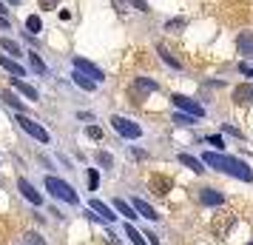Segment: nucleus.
Here are the masks:
<instances>
[{
  "label": "nucleus",
  "instance_id": "obj_1",
  "mask_svg": "<svg viewBox=\"0 0 253 245\" xmlns=\"http://www.w3.org/2000/svg\"><path fill=\"white\" fill-rule=\"evenodd\" d=\"M202 165L216 168V171H222V174L236 177V180H242V183H251L253 180V168L248 163H242V160H236V157H225V154H219V151H205Z\"/></svg>",
  "mask_w": 253,
  "mask_h": 245
},
{
  "label": "nucleus",
  "instance_id": "obj_2",
  "mask_svg": "<svg viewBox=\"0 0 253 245\" xmlns=\"http://www.w3.org/2000/svg\"><path fill=\"white\" fill-rule=\"evenodd\" d=\"M46 191L51 194V197L63 199V202H71V205H77L80 202V197H77V191L66 183V180H60V177H48L46 174Z\"/></svg>",
  "mask_w": 253,
  "mask_h": 245
},
{
  "label": "nucleus",
  "instance_id": "obj_3",
  "mask_svg": "<svg viewBox=\"0 0 253 245\" xmlns=\"http://www.w3.org/2000/svg\"><path fill=\"white\" fill-rule=\"evenodd\" d=\"M111 129L120 134V137H126V140H139L142 137V129H139V123L134 120H128V117H111Z\"/></svg>",
  "mask_w": 253,
  "mask_h": 245
},
{
  "label": "nucleus",
  "instance_id": "obj_4",
  "mask_svg": "<svg viewBox=\"0 0 253 245\" xmlns=\"http://www.w3.org/2000/svg\"><path fill=\"white\" fill-rule=\"evenodd\" d=\"M233 222H236V217H233L230 211H219L216 217L211 220V234H213L216 240H225L230 234V228H233Z\"/></svg>",
  "mask_w": 253,
  "mask_h": 245
},
{
  "label": "nucleus",
  "instance_id": "obj_5",
  "mask_svg": "<svg viewBox=\"0 0 253 245\" xmlns=\"http://www.w3.org/2000/svg\"><path fill=\"white\" fill-rule=\"evenodd\" d=\"M17 123H20V129H23L26 134H29V137H35L37 143H51V134H48V131L43 129V126H40L37 120H32V117L20 114V117H17Z\"/></svg>",
  "mask_w": 253,
  "mask_h": 245
},
{
  "label": "nucleus",
  "instance_id": "obj_6",
  "mask_svg": "<svg viewBox=\"0 0 253 245\" xmlns=\"http://www.w3.org/2000/svg\"><path fill=\"white\" fill-rule=\"evenodd\" d=\"M171 103L182 111V114H191V117H196V120H202L205 117V108L196 103V100H191V97H185V94H173L171 97Z\"/></svg>",
  "mask_w": 253,
  "mask_h": 245
},
{
  "label": "nucleus",
  "instance_id": "obj_7",
  "mask_svg": "<svg viewBox=\"0 0 253 245\" xmlns=\"http://www.w3.org/2000/svg\"><path fill=\"white\" fill-rule=\"evenodd\" d=\"M74 69H77V71H83L85 77H91L94 83H103V80H105L103 69H100V66H94L91 60H85V57H74Z\"/></svg>",
  "mask_w": 253,
  "mask_h": 245
},
{
  "label": "nucleus",
  "instance_id": "obj_8",
  "mask_svg": "<svg viewBox=\"0 0 253 245\" xmlns=\"http://www.w3.org/2000/svg\"><path fill=\"white\" fill-rule=\"evenodd\" d=\"M160 86L154 80H148V77H137L134 80V86H131V97H134V103H139V100H145V94H151V92H157Z\"/></svg>",
  "mask_w": 253,
  "mask_h": 245
},
{
  "label": "nucleus",
  "instance_id": "obj_9",
  "mask_svg": "<svg viewBox=\"0 0 253 245\" xmlns=\"http://www.w3.org/2000/svg\"><path fill=\"white\" fill-rule=\"evenodd\" d=\"M171 177H162V174H154L148 180V188H151V194L154 197H168V191H171Z\"/></svg>",
  "mask_w": 253,
  "mask_h": 245
},
{
  "label": "nucleus",
  "instance_id": "obj_10",
  "mask_svg": "<svg viewBox=\"0 0 253 245\" xmlns=\"http://www.w3.org/2000/svg\"><path fill=\"white\" fill-rule=\"evenodd\" d=\"M233 103L236 105H253V83H239L233 89Z\"/></svg>",
  "mask_w": 253,
  "mask_h": 245
},
{
  "label": "nucleus",
  "instance_id": "obj_11",
  "mask_svg": "<svg viewBox=\"0 0 253 245\" xmlns=\"http://www.w3.org/2000/svg\"><path fill=\"white\" fill-rule=\"evenodd\" d=\"M17 188H20V194H23V197L29 199L32 205H43V197H40V191H37V188L32 186L29 180H23V177H20V180H17Z\"/></svg>",
  "mask_w": 253,
  "mask_h": 245
},
{
  "label": "nucleus",
  "instance_id": "obj_12",
  "mask_svg": "<svg viewBox=\"0 0 253 245\" xmlns=\"http://www.w3.org/2000/svg\"><path fill=\"white\" fill-rule=\"evenodd\" d=\"M236 51L248 60L253 57V32H239V37H236Z\"/></svg>",
  "mask_w": 253,
  "mask_h": 245
},
{
  "label": "nucleus",
  "instance_id": "obj_13",
  "mask_svg": "<svg viewBox=\"0 0 253 245\" xmlns=\"http://www.w3.org/2000/svg\"><path fill=\"white\" fill-rule=\"evenodd\" d=\"M12 89H14V92H20L26 100H32V103H37V100H40L37 89H32V86H29V83H23L20 77H12Z\"/></svg>",
  "mask_w": 253,
  "mask_h": 245
},
{
  "label": "nucleus",
  "instance_id": "obj_14",
  "mask_svg": "<svg viewBox=\"0 0 253 245\" xmlns=\"http://www.w3.org/2000/svg\"><path fill=\"white\" fill-rule=\"evenodd\" d=\"M199 202H205V205H225V194H219L213 188H202L199 191Z\"/></svg>",
  "mask_w": 253,
  "mask_h": 245
},
{
  "label": "nucleus",
  "instance_id": "obj_15",
  "mask_svg": "<svg viewBox=\"0 0 253 245\" xmlns=\"http://www.w3.org/2000/svg\"><path fill=\"white\" fill-rule=\"evenodd\" d=\"M131 205H134V211H137L139 217H145V220H151V222H157V220H160V214H157V211L151 208V205L145 202V199H139V197H137L134 202H131Z\"/></svg>",
  "mask_w": 253,
  "mask_h": 245
},
{
  "label": "nucleus",
  "instance_id": "obj_16",
  "mask_svg": "<svg viewBox=\"0 0 253 245\" xmlns=\"http://www.w3.org/2000/svg\"><path fill=\"white\" fill-rule=\"evenodd\" d=\"M71 80L77 83V86H80L83 92H94V89L100 86V83H94L91 77H85V74H83V71H77V69H74V74H71Z\"/></svg>",
  "mask_w": 253,
  "mask_h": 245
},
{
  "label": "nucleus",
  "instance_id": "obj_17",
  "mask_svg": "<svg viewBox=\"0 0 253 245\" xmlns=\"http://www.w3.org/2000/svg\"><path fill=\"white\" fill-rule=\"evenodd\" d=\"M0 66H3V69L9 71V74H14V77H23V74H26V69L20 66V63H17V60L3 57V54H0Z\"/></svg>",
  "mask_w": 253,
  "mask_h": 245
},
{
  "label": "nucleus",
  "instance_id": "obj_18",
  "mask_svg": "<svg viewBox=\"0 0 253 245\" xmlns=\"http://www.w3.org/2000/svg\"><path fill=\"white\" fill-rule=\"evenodd\" d=\"M179 163L185 165V168H191V171H196V174H202L205 171V165H202V160H196V157H191V154H179Z\"/></svg>",
  "mask_w": 253,
  "mask_h": 245
},
{
  "label": "nucleus",
  "instance_id": "obj_19",
  "mask_svg": "<svg viewBox=\"0 0 253 245\" xmlns=\"http://www.w3.org/2000/svg\"><path fill=\"white\" fill-rule=\"evenodd\" d=\"M91 211H97L103 220H108V222H114L117 220V214H111V208L105 205V202H100V199H91Z\"/></svg>",
  "mask_w": 253,
  "mask_h": 245
},
{
  "label": "nucleus",
  "instance_id": "obj_20",
  "mask_svg": "<svg viewBox=\"0 0 253 245\" xmlns=\"http://www.w3.org/2000/svg\"><path fill=\"white\" fill-rule=\"evenodd\" d=\"M114 205H117V211H120L126 220H137V217H139L137 211H134V205H131V202H126V199H117Z\"/></svg>",
  "mask_w": 253,
  "mask_h": 245
},
{
  "label": "nucleus",
  "instance_id": "obj_21",
  "mask_svg": "<svg viewBox=\"0 0 253 245\" xmlns=\"http://www.w3.org/2000/svg\"><path fill=\"white\" fill-rule=\"evenodd\" d=\"M29 66H32V69L40 74V77H46V74H48L46 63H43V60H40V54H35V51H29Z\"/></svg>",
  "mask_w": 253,
  "mask_h": 245
},
{
  "label": "nucleus",
  "instance_id": "obj_22",
  "mask_svg": "<svg viewBox=\"0 0 253 245\" xmlns=\"http://www.w3.org/2000/svg\"><path fill=\"white\" fill-rule=\"evenodd\" d=\"M0 46H3V51H9L12 57H23V51H20V46L14 43L12 37H0Z\"/></svg>",
  "mask_w": 253,
  "mask_h": 245
},
{
  "label": "nucleus",
  "instance_id": "obj_23",
  "mask_svg": "<svg viewBox=\"0 0 253 245\" xmlns=\"http://www.w3.org/2000/svg\"><path fill=\"white\" fill-rule=\"evenodd\" d=\"M157 54H160V57L165 60V63H168V66H171V69H176V71L182 69V63H179V60L173 57L171 51H165V49H162V46H157Z\"/></svg>",
  "mask_w": 253,
  "mask_h": 245
},
{
  "label": "nucleus",
  "instance_id": "obj_24",
  "mask_svg": "<svg viewBox=\"0 0 253 245\" xmlns=\"http://www.w3.org/2000/svg\"><path fill=\"white\" fill-rule=\"evenodd\" d=\"M126 234H128V240L134 245H148V240H145V234H139L134 225H126Z\"/></svg>",
  "mask_w": 253,
  "mask_h": 245
},
{
  "label": "nucleus",
  "instance_id": "obj_25",
  "mask_svg": "<svg viewBox=\"0 0 253 245\" xmlns=\"http://www.w3.org/2000/svg\"><path fill=\"white\" fill-rule=\"evenodd\" d=\"M26 29H29V35H37V32L43 29L40 17H37V14H29V17H26Z\"/></svg>",
  "mask_w": 253,
  "mask_h": 245
},
{
  "label": "nucleus",
  "instance_id": "obj_26",
  "mask_svg": "<svg viewBox=\"0 0 253 245\" xmlns=\"http://www.w3.org/2000/svg\"><path fill=\"white\" fill-rule=\"evenodd\" d=\"M0 100H6V103L12 105V108H17V111H23V103H20V100H17V97H14L12 92H3V94H0Z\"/></svg>",
  "mask_w": 253,
  "mask_h": 245
},
{
  "label": "nucleus",
  "instance_id": "obj_27",
  "mask_svg": "<svg viewBox=\"0 0 253 245\" xmlns=\"http://www.w3.org/2000/svg\"><path fill=\"white\" fill-rule=\"evenodd\" d=\"M173 123H176V126H194V123H196V117L182 114V111H179V114H173Z\"/></svg>",
  "mask_w": 253,
  "mask_h": 245
},
{
  "label": "nucleus",
  "instance_id": "obj_28",
  "mask_svg": "<svg viewBox=\"0 0 253 245\" xmlns=\"http://www.w3.org/2000/svg\"><path fill=\"white\" fill-rule=\"evenodd\" d=\"M97 163L103 165V168H111V165H114V157H111V154H105V151H100V154H97Z\"/></svg>",
  "mask_w": 253,
  "mask_h": 245
},
{
  "label": "nucleus",
  "instance_id": "obj_29",
  "mask_svg": "<svg viewBox=\"0 0 253 245\" xmlns=\"http://www.w3.org/2000/svg\"><path fill=\"white\" fill-rule=\"evenodd\" d=\"M97 186H100V174H97V168H88V188L97 191Z\"/></svg>",
  "mask_w": 253,
  "mask_h": 245
},
{
  "label": "nucleus",
  "instance_id": "obj_30",
  "mask_svg": "<svg viewBox=\"0 0 253 245\" xmlns=\"http://www.w3.org/2000/svg\"><path fill=\"white\" fill-rule=\"evenodd\" d=\"M26 245H46V243H43V240H40V234L29 231V234H26Z\"/></svg>",
  "mask_w": 253,
  "mask_h": 245
},
{
  "label": "nucleus",
  "instance_id": "obj_31",
  "mask_svg": "<svg viewBox=\"0 0 253 245\" xmlns=\"http://www.w3.org/2000/svg\"><path fill=\"white\" fill-rule=\"evenodd\" d=\"M185 26V17H173V20H168V23H165V29H168V32H173V29H182Z\"/></svg>",
  "mask_w": 253,
  "mask_h": 245
},
{
  "label": "nucleus",
  "instance_id": "obj_32",
  "mask_svg": "<svg viewBox=\"0 0 253 245\" xmlns=\"http://www.w3.org/2000/svg\"><path fill=\"white\" fill-rule=\"evenodd\" d=\"M128 3H131L134 9H139L142 14H148V12H151V9H148V3H145V0H128Z\"/></svg>",
  "mask_w": 253,
  "mask_h": 245
},
{
  "label": "nucleus",
  "instance_id": "obj_33",
  "mask_svg": "<svg viewBox=\"0 0 253 245\" xmlns=\"http://www.w3.org/2000/svg\"><path fill=\"white\" fill-rule=\"evenodd\" d=\"M85 134H88L91 140H100V137H103V131L97 129V126H88V129H85Z\"/></svg>",
  "mask_w": 253,
  "mask_h": 245
},
{
  "label": "nucleus",
  "instance_id": "obj_34",
  "mask_svg": "<svg viewBox=\"0 0 253 245\" xmlns=\"http://www.w3.org/2000/svg\"><path fill=\"white\" fill-rule=\"evenodd\" d=\"M37 3H40V9H46V12H48V9H54V6H57L60 0H37Z\"/></svg>",
  "mask_w": 253,
  "mask_h": 245
},
{
  "label": "nucleus",
  "instance_id": "obj_35",
  "mask_svg": "<svg viewBox=\"0 0 253 245\" xmlns=\"http://www.w3.org/2000/svg\"><path fill=\"white\" fill-rule=\"evenodd\" d=\"M208 143H211L213 148H222V137H219V134H213V137H208Z\"/></svg>",
  "mask_w": 253,
  "mask_h": 245
},
{
  "label": "nucleus",
  "instance_id": "obj_36",
  "mask_svg": "<svg viewBox=\"0 0 253 245\" xmlns=\"http://www.w3.org/2000/svg\"><path fill=\"white\" fill-rule=\"evenodd\" d=\"M145 240H148L151 245H160V240H157V234L154 231H145Z\"/></svg>",
  "mask_w": 253,
  "mask_h": 245
},
{
  "label": "nucleus",
  "instance_id": "obj_37",
  "mask_svg": "<svg viewBox=\"0 0 253 245\" xmlns=\"http://www.w3.org/2000/svg\"><path fill=\"white\" fill-rule=\"evenodd\" d=\"M239 71H242V74H248V77H253V66H248V63H242Z\"/></svg>",
  "mask_w": 253,
  "mask_h": 245
},
{
  "label": "nucleus",
  "instance_id": "obj_38",
  "mask_svg": "<svg viewBox=\"0 0 253 245\" xmlns=\"http://www.w3.org/2000/svg\"><path fill=\"white\" fill-rule=\"evenodd\" d=\"M0 29H9V20H6L3 14H0Z\"/></svg>",
  "mask_w": 253,
  "mask_h": 245
},
{
  "label": "nucleus",
  "instance_id": "obj_39",
  "mask_svg": "<svg viewBox=\"0 0 253 245\" xmlns=\"http://www.w3.org/2000/svg\"><path fill=\"white\" fill-rule=\"evenodd\" d=\"M3 3H9V6H20L23 0H3Z\"/></svg>",
  "mask_w": 253,
  "mask_h": 245
},
{
  "label": "nucleus",
  "instance_id": "obj_40",
  "mask_svg": "<svg viewBox=\"0 0 253 245\" xmlns=\"http://www.w3.org/2000/svg\"><path fill=\"white\" fill-rule=\"evenodd\" d=\"M105 243H108V245H120V243L114 240V237H111V234H108V240H105Z\"/></svg>",
  "mask_w": 253,
  "mask_h": 245
},
{
  "label": "nucleus",
  "instance_id": "obj_41",
  "mask_svg": "<svg viewBox=\"0 0 253 245\" xmlns=\"http://www.w3.org/2000/svg\"><path fill=\"white\" fill-rule=\"evenodd\" d=\"M0 12H6V3H3V0H0Z\"/></svg>",
  "mask_w": 253,
  "mask_h": 245
},
{
  "label": "nucleus",
  "instance_id": "obj_42",
  "mask_svg": "<svg viewBox=\"0 0 253 245\" xmlns=\"http://www.w3.org/2000/svg\"><path fill=\"white\" fill-rule=\"evenodd\" d=\"M248 245H253V243H248Z\"/></svg>",
  "mask_w": 253,
  "mask_h": 245
}]
</instances>
